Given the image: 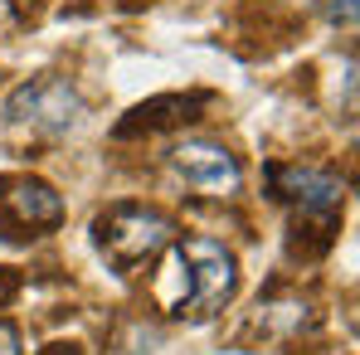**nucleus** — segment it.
Listing matches in <instances>:
<instances>
[{
	"label": "nucleus",
	"mask_w": 360,
	"mask_h": 355,
	"mask_svg": "<svg viewBox=\"0 0 360 355\" xmlns=\"http://www.w3.org/2000/svg\"><path fill=\"white\" fill-rule=\"evenodd\" d=\"M5 117L15 122V127L44 131V136H63V131H73L83 122V98L63 78H30L5 103Z\"/></svg>",
	"instance_id": "nucleus-3"
},
{
	"label": "nucleus",
	"mask_w": 360,
	"mask_h": 355,
	"mask_svg": "<svg viewBox=\"0 0 360 355\" xmlns=\"http://www.w3.org/2000/svg\"><path fill=\"white\" fill-rule=\"evenodd\" d=\"M93 238H98V253L117 273H136L141 263H151L156 253L176 243V219L146 205H117L93 224Z\"/></svg>",
	"instance_id": "nucleus-2"
},
{
	"label": "nucleus",
	"mask_w": 360,
	"mask_h": 355,
	"mask_svg": "<svg viewBox=\"0 0 360 355\" xmlns=\"http://www.w3.org/2000/svg\"><path fill=\"white\" fill-rule=\"evenodd\" d=\"M273 180H278V195L302 209V219H321V224L336 219L341 195H346V185L331 171H302V166H292V171H273Z\"/></svg>",
	"instance_id": "nucleus-6"
},
{
	"label": "nucleus",
	"mask_w": 360,
	"mask_h": 355,
	"mask_svg": "<svg viewBox=\"0 0 360 355\" xmlns=\"http://www.w3.org/2000/svg\"><path fill=\"white\" fill-rule=\"evenodd\" d=\"M171 263L180 273V297H171V316L176 321H210L229 306V297L239 288V263L219 238H185L171 243Z\"/></svg>",
	"instance_id": "nucleus-1"
},
{
	"label": "nucleus",
	"mask_w": 360,
	"mask_h": 355,
	"mask_svg": "<svg viewBox=\"0 0 360 355\" xmlns=\"http://www.w3.org/2000/svg\"><path fill=\"white\" fill-rule=\"evenodd\" d=\"M59 219H63V200L44 180H30V176L0 180V229L10 238L34 234V229H54Z\"/></svg>",
	"instance_id": "nucleus-4"
},
{
	"label": "nucleus",
	"mask_w": 360,
	"mask_h": 355,
	"mask_svg": "<svg viewBox=\"0 0 360 355\" xmlns=\"http://www.w3.org/2000/svg\"><path fill=\"white\" fill-rule=\"evenodd\" d=\"M0 355H20V331L10 321H0Z\"/></svg>",
	"instance_id": "nucleus-8"
},
{
	"label": "nucleus",
	"mask_w": 360,
	"mask_h": 355,
	"mask_svg": "<svg viewBox=\"0 0 360 355\" xmlns=\"http://www.w3.org/2000/svg\"><path fill=\"white\" fill-rule=\"evenodd\" d=\"M171 166H176V176L185 185H195L205 195H234L243 185V171H239V161H234V151L219 146V141H205V136H190V141L171 146Z\"/></svg>",
	"instance_id": "nucleus-5"
},
{
	"label": "nucleus",
	"mask_w": 360,
	"mask_h": 355,
	"mask_svg": "<svg viewBox=\"0 0 360 355\" xmlns=\"http://www.w3.org/2000/svg\"><path fill=\"white\" fill-rule=\"evenodd\" d=\"M205 98H156V103H141L131 122H122L117 136H131V131H161V127H176L180 117L190 122V112L200 108Z\"/></svg>",
	"instance_id": "nucleus-7"
}]
</instances>
